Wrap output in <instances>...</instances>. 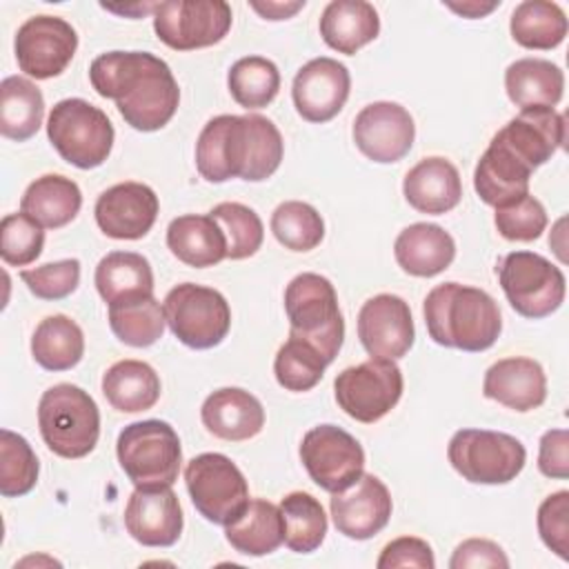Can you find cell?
<instances>
[{
	"instance_id": "cell-38",
	"label": "cell",
	"mask_w": 569,
	"mask_h": 569,
	"mask_svg": "<svg viewBox=\"0 0 569 569\" xmlns=\"http://www.w3.org/2000/svg\"><path fill=\"white\" fill-rule=\"evenodd\" d=\"M284 545L296 553L316 551L327 536V516L318 498L307 491H291L280 500Z\"/></svg>"
},
{
	"instance_id": "cell-6",
	"label": "cell",
	"mask_w": 569,
	"mask_h": 569,
	"mask_svg": "<svg viewBox=\"0 0 569 569\" xmlns=\"http://www.w3.org/2000/svg\"><path fill=\"white\" fill-rule=\"evenodd\" d=\"M47 136L60 158L78 169L100 167L113 147V124L107 113L82 98H64L53 104Z\"/></svg>"
},
{
	"instance_id": "cell-8",
	"label": "cell",
	"mask_w": 569,
	"mask_h": 569,
	"mask_svg": "<svg viewBox=\"0 0 569 569\" xmlns=\"http://www.w3.org/2000/svg\"><path fill=\"white\" fill-rule=\"evenodd\" d=\"M496 273L509 305L522 318H547L565 300V273L540 253L511 251L498 262Z\"/></svg>"
},
{
	"instance_id": "cell-34",
	"label": "cell",
	"mask_w": 569,
	"mask_h": 569,
	"mask_svg": "<svg viewBox=\"0 0 569 569\" xmlns=\"http://www.w3.org/2000/svg\"><path fill=\"white\" fill-rule=\"evenodd\" d=\"M102 393L107 402L122 413L147 411L160 398V378L156 369L142 360H120L104 371Z\"/></svg>"
},
{
	"instance_id": "cell-39",
	"label": "cell",
	"mask_w": 569,
	"mask_h": 569,
	"mask_svg": "<svg viewBox=\"0 0 569 569\" xmlns=\"http://www.w3.org/2000/svg\"><path fill=\"white\" fill-rule=\"evenodd\" d=\"M164 311L153 296L109 305V327L129 347H151L164 333Z\"/></svg>"
},
{
	"instance_id": "cell-52",
	"label": "cell",
	"mask_w": 569,
	"mask_h": 569,
	"mask_svg": "<svg viewBox=\"0 0 569 569\" xmlns=\"http://www.w3.org/2000/svg\"><path fill=\"white\" fill-rule=\"evenodd\" d=\"M251 7L267 20H287L305 7V0H298V2H251Z\"/></svg>"
},
{
	"instance_id": "cell-7",
	"label": "cell",
	"mask_w": 569,
	"mask_h": 569,
	"mask_svg": "<svg viewBox=\"0 0 569 569\" xmlns=\"http://www.w3.org/2000/svg\"><path fill=\"white\" fill-rule=\"evenodd\" d=\"M116 453L136 487H171L178 480L182 449L169 422L140 420L127 425L118 436Z\"/></svg>"
},
{
	"instance_id": "cell-32",
	"label": "cell",
	"mask_w": 569,
	"mask_h": 569,
	"mask_svg": "<svg viewBox=\"0 0 569 569\" xmlns=\"http://www.w3.org/2000/svg\"><path fill=\"white\" fill-rule=\"evenodd\" d=\"M96 289L107 305L153 296V271L144 256L111 251L96 267Z\"/></svg>"
},
{
	"instance_id": "cell-18",
	"label": "cell",
	"mask_w": 569,
	"mask_h": 569,
	"mask_svg": "<svg viewBox=\"0 0 569 569\" xmlns=\"http://www.w3.org/2000/svg\"><path fill=\"white\" fill-rule=\"evenodd\" d=\"M331 518L336 529L351 540H369L380 533L391 518V496L380 478L360 473L349 487L331 493Z\"/></svg>"
},
{
	"instance_id": "cell-41",
	"label": "cell",
	"mask_w": 569,
	"mask_h": 569,
	"mask_svg": "<svg viewBox=\"0 0 569 569\" xmlns=\"http://www.w3.org/2000/svg\"><path fill=\"white\" fill-rule=\"evenodd\" d=\"M271 231L284 249L311 251L325 238V222L311 204L287 200L271 213Z\"/></svg>"
},
{
	"instance_id": "cell-46",
	"label": "cell",
	"mask_w": 569,
	"mask_h": 569,
	"mask_svg": "<svg viewBox=\"0 0 569 569\" xmlns=\"http://www.w3.org/2000/svg\"><path fill=\"white\" fill-rule=\"evenodd\" d=\"M493 222L502 238L518 240V242H531L545 231L547 211L540 200H536L533 196L527 193L511 204L498 207Z\"/></svg>"
},
{
	"instance_id": "cell-15",
	"label": "cell",
	"mask_w": 569,
	"mask_h": 569,
	"mask_svg": "<svg viewBox=\"0 0 569 569\" xmlns=\"http://www.w3.org/2000/svg\"><path fill=\"white\" fill-rule=\"evenodd\" d=\"M13 49L22 73L49 80L60 76L73 60L78 33L58 16H33L20 24Z\"/></svg>"
},
{
	"instance_id": "cell-28",
	"label": "cell",
	"mask_w": 569,
	"mask_h": 569,
	"mask_svg": "<svg viewBox=\"0 0 569 569\" xmlns=\"http://www.w3.org/2000/svg\"><path fill=\"white\" fill-rule=\"evenodd\" d=\"M380 18L365 0H333L320 16V36L338 53L353 56L360 47L376 40Z\"/></svg>"
},
{
	"instance_id": "cell-33",
	"label": "cell",
	"mask_w": 569,
	"mask_h": 569,
	"mask_svg": "<svg viewBox=\"0 0 569 569\" xmlns=\"http://www.w3.org/2000/svg\"><path fill=\"white\" fill-rule=\"evenodd\" d=\"M227 542L244 556L273 553L284 542L280 507L264 498H251L238 520L224 527Z\"/></svg>"
},
{
	"instance_id": "cell-48",
	"label": "cell",
	"mask_w": 569,
	"mask_h": 569,
	"mask_svg": "<svg viewBox=\"0 0 569 569\" xmlns=\"http://www.w3.org/2000/svg\"><path fill=\"white\" fill-rule=\"evenodd\" d=\"M538 533L562 560H569V491H556L538 507Z\"/></svg>"
},
{
	"instance_id": "cell-42",
	"label": "cell",
	"mask_w": 569,
	"mask_h": 569,
	"mask_svg": "<svg viewBox=\"0 0 569 569\" xmlns=\"http://www.w3.org/2000/svg\"><path fill=\"white\" fill-rule=\"evenodd\" d=\"M38 458L24 436L2 429L0 431V493L18 498L29 493L38 482Z\"/></svg>"
},
{
	"instance_id": "cell-51",
	"label": "cell",
	"mask_w": 569,
	"mask_h": 569,
	"mask_svg": "<svg viewBox=\"0 0 569 569\" xmlns=\"http://www.w3.org/2000/svg\"><path fill=\"white\" fill-rule=\"evenodd\" d=\"M538 469L547 478L565 480L569 476V433H567V429H549L540 438Z\"/></svg>"
},
{
	"instance_id": "cell-53",
	"label": "cell",
	"mask_w": 569,
	"mask_h": 569,
	"mask_svg": "<svg viewBox=\"0 0 569 569\" xmlns=\"http://www.w3.org/2000/svg\"><path fill=\"white\" fill-rule=\"evenodd\" d=\"M500 2H489V4H480V2H462V4H456V2H447V7L465 18H482L487 16L489 11H493Z\"/></svg>"
},
{
	"instance_id": "cell-19",
	"label": "cell",
	"mask_w": 569,
	"mask_h": 569,
	"mask_svg": "<svg viewBox=\"0 0 569 569\" xmlns=\"http://www.w3.org/2000/svg\"><path fill=\"white\" fill-rule=\"evenodd\" d=\"M160 211L158 196L142 182H120L102 191L96 200V222L100 231L116 240L144 238Z\"/></svg>"
},
{
	"instance_id": "cell-17",
	"label": "cell",
	"mask_w": 569,
	"mask_h": 569,
	"mask_svg": "<svg viewBox=\"0 0 569 569\" xmlns=\"http://www.w3.org/2000/svg\"><path fill=\"white\" fill-rule=\"evenodd\" d=\"M358 338L371 358H402L416 338L409 305L393 293L369 298L358 313Z\"/></svg>"
},
{
	"instance_id": "cell-35",
	"label": "cell",
	"mask_w": 569,
	"mask_h": 569,
	"mask_svg": "<svg viewBox=\"0 0 569 569\" xmlns=\"http://www.w3.org/2000/svg\"><path fill=\"white\" fill-rule=\"evenodd\" d=\"M44 116L42 91L22 76H9L0 82V133L24 142L38 133Z\"/></svg>"
},
{
	"instance_id": "cell-36",
	"label": "cell",
	"mask_w": 569,
	"mask_h": 569,
	"mask_svg": "<svg viewBox=\"0 0 569 569\" xmlns=\"http://www.w3.org/2000/svg\"><path fill=\"white\" fill-rule=\"evenodd\" d=\"M84 353V336L76 320L56 313L47 316L33 331L31 356L47 371L73 369Z\"/></svg>"
},
{
	"instance_id": "cell-37",
	"label": "cell",
	"mask_w": 569,
	"mask_h": 569,
	"mask_svg": "<svg viewBox=\"0 0 569 569\" xmlns=\"http://www.w3.org/2000/svg\"><path fill=\"white\" fill-rule=\"evenodd\" d=\"M511 38L525 49L549 51L567 36V16L556 2L525 0L511 13Z\"/></svg>"
},
{
	"instance_id": "cell-29",
	"label": "cell",
	"mask_w": 569,
	"mask_h": 569,
	"mask_svg": "<svg viewBox=\"0 0 569 569\" xmlns=\"http://www.w3.org/2000/svg\"><path fill=\"white\" fill-rule=\"evenodd\" d=\"M167 247L184 264L204 269L227 258V240L220 224L207 213L178 216L167 227Z\"/></svg>"
},
{
	"instance_id": "cell-3",
	"label": "cell",
	"mask_w": 569,
	"mask_h": 569,
	"mask_svg": "<svg viewBox=\"0 0 569 569\" xmlns=\"http://www.w3.org/2000/svg\"><path fill=\"white\" fill-rule=\"evenodd\" d=\"M422 311L427 331L440 347L478 353L493 347L502 331L496 300L478 287L442 282L427 293Z\"/></svg>"
},
{
	"instance_id": "cell-30",
	"label": "cell",
	"mask_w": 569,
	"mask_h": 569,
	"mask_svg": "<svg viewBox=\"0 0 569 569\" xmlns=\"http://www.w3.org/2000/svg\"><path fill=\"white\" fill-rule=\"evenodd\" d=\"M82 207L80 187L64 176L47 173L36 178L20 200V211L36 220L42 229H60L69 224Z\"/></svg>"
},
{
	"instance_id": "cell-2",
	"label": "cell",
	"mask_w": 569,
	"mask_h": 569,
	"mask_svg": "<svg viewBox=\"0 0 569 569\" xmlns=\"http://www.w3.org/2000/svg\"><path fill=\"white\" fill-rule=\"evenodd\" d=\"M284 142L278 127L258 113L216 116L196 142V167L207 182L242 178L267 180L282 162Z\"/></svg>"
},
{
	"instance_id": "cell-12",
	"label": "cell",
	"mask_w": 569,
	"mask_h": 569,
	"mask_svg": "<svg viewBox=\"0 0 569 569\" xmlns=\"http://www.w3.org/2000/svg\"><path fill=\"white\" fill-rule=\"evenodd\" d=\"M402 371L393 360L369 358L336 376L338 407L353 420L373 425L385 418L402 396Z\"/></svg>"
},
{
	"instance_id": "cell-20",
	"label": "cell",
	"mask_w": 569,
	"mask_h": 569,
	"mask_svg": "<svg viewBox=\"0 0 569 569\" xmlns=\"http://www.w3.org/2000/svg\"><path fill=\"white\" fill-rule=\"evenodd\" d=\"M351 76L333 58H313L293 78L291 96L296 111L307 122H329L340 113L349 98Z\"/></svg>"
},
{
	"instance_id": "cell-11",
	"label": "cell",
	"mask_w": 569,
	"mask_h": 569,
	"mask_svg": "<svg viewBox=\"0 0 569 569\" xmlns=\"http://www.w3.org/2000/svg\"><path fill=\"white\" fill-rule=\"evenodd\" d=\"M193 507L213 525H231L249 505V487L238 465L222 453H200L184 467Z\"/></svg>"
},
{
	"instance_id": "cell-40",
	"label": "cell",
	"mask_w": 569,
	"mask_h": 569,
	"mask_svg": "<svg viewBox=\"0 0 569 569\" xmlns=\"http://www.w3.org/2000/svg\"><path fill=\"white\" fill-rule=\"evenodd\" d=\"M227 84L231 98L244 109L267 107L280 91L278 67L262 56H247L231 64Z\"/></svg>"
},
{
	"instance_id": "cell-21",
	"label": "cell",
	"mask_w": 569,
	"mask_h": 569,
	"mask_svg": "<svg viewBox=\"0 0 569 569\" xmlns=\"http://www.w3.org/2000/svg\"><path fill=\"white\" fill-rule=\"evenodd\" d=\"M182 509L171 487H136L124 507L129 536L144 547H171L182 533Z\"/></svg>"
},
{
	"instance_id": "cell-1",
	"label": "cell",
	"mask_w": 569,
	"mask_h": 569,
	"mask_svg": "<svg viewBox=\"0 0 569 569\" xmlns=\"http://www.w3.org/2000/svg\"><path fill=\"white\" fill-rule=\"evenodd\" d=\"M91 87L111 98L129 127L158 131L176 113L178 82L164 60L149 51H109L89 67Z\"/></svg>"
},
{
	"instance_id": "cell-10",
	"label": "cell",
	"mask_w": 569,
	"mask_h": 569,
	"mask_svg": "<svg viewBox=\"0 0 569 569\" xmlns=\"http://www.w3.org/2000/svg\"><path fill=\"white\" fill-rule=\"evenodd\" d=\"M162 311L171 333L191 349L218 347L231 327L227 298L211 287L193 282L173 287L164 296Z\"/></svg>"
},
{
	"instance_id": "cell-45",
	"label": "cell",
	"mask_w": 569,
	"mask_h": 569,
	"mask_svg": "<svg viewBox=\"0 0 569 569\" xmlns=\"http://www.w3.org/2000/svg\"><path fill=\"white\" fill-rule=\"evenodd\" d=\"M44 247L42 227L27 213H7L0 224V256L11 267L31 264Z\"/></svg>"
},
{
	"instance_id": "cell-26",
	"label": "cell",
	"mask_w": 569,
	"mask_h": 569,
	"mask_svg": "<svg viewBox=\"0 0 569 569\" xmlns=\"http://www.w3.org/2000/svg\"><path fill=\"white\" fill-rule=\"evenodd\" d=\"M402 193L407 202L420 213H447L458 207L462 198L460 173L447 158H425L405 176Z\"/></svg>"
},
{
	"instance_id": "cell-25",
	"label": "cell",
	"mask_w": 569,
	"mask_h": 569,
	"mask_svg": "<svg viewBox=\"0 0 569 569\" xmlns=\"http://www.w3.org/2000/svg\"><path fill=\"white\" fill-rule=\"evenodd\" d=\"M531 173V167H527L507 147L491 140L476 164L473 189L485 204L498 209L529 193Z\"/></svg>"
},
{
	"instance_id": "cell-9",
	"label": "cell",
	"mask_w": 569,
	"mask_h": 569,
	"mask_svg": "<svg viewBox=\"0 0 569 569\" xmlns=\"http://www.w3.org/2000/svg\"><path fill=\"white\" fill-rule=\"evenodd\" d=\"M451 467L473 485H507L525 467L522 442L502 431L460 429L447 447Z\"/></svg>"
},
{
	"instance_id": "cell-31",
	"label": "cell",
	"mask_w": 569,
	"mask_h": 569,
	"mask_svg": "<svg viewBox=\"0 0 569 569\" xmlns=\"http://www.w3.org/2000/svg\"><path fill=\"white\" fill-rule=\"evenodd\" d=\"M505 89L520 109L556 107L562 100L565 76L558 64L542 58H522L507 67Z\"/></svg>"
},
{
	"instance_id": "cell-27",
	"label": "cell",
	"mask_w": 569,
	"mask_h": 569,
	"mask_svg": "<svg viewBox=\"0 0 569 569\" xmlns=\"http://www.w3.org/2000/svg\"><path fill=\"white\" fill-rule=\"evenodd\" d=\"M393 256L405 273L416 278H433L453 262L456 242L440 224L416 222L398 233Z\"/></svg>"
},
{
	"instance_id": "cell-44",
	"label": "cell",
	"mask_w": 569,
	"mask_h": 569,
	"mask_svg": "<svg viewBox=\"0 0 569 569\" xmlns=\"http://www.w3.org/2000/svg\"><path fill=\"white\" fill-rule=\"evenodd\" d=\"M325 358L307 342L291 338L278 349L273 360V373L280 387L287 391H309L325 376Z\"/></svg>"
},
{
	"instance_id": "cell-16",
	"label": "cell",
	"mask_w": 569,
	"mask_h": 569,
	"mask_svg": "<svg viewBox=\"0 0 569 569\" xmlns=\"http://www.w3.org/2000/svg\"><path fill=\"white\" fill-rule=\"evenodd\" d=\"M416 138L411 113L398 102H371L353 120V142L362 156L389 164L402 160Z\"/></svg>"
},
{
	"instance_id": "cell-23",
	"label": "cell",
	"mask_w": 569,
	"mask_h": 569,
	"mask_svg": "<svg viewBox=\"0 0 569 569\" xmlns=\"http://www.w3.org/2000/svg\"><path fill=\"white\" fill-rule=\"evenodd\" d=\"M482 393L513 411L538 409L547 398V376L542 367L525 356L493 362L482 382Z\"/></svg>"
},
{
	"instance_id": "cell-50",
	"label": "cell",
	"mask_w": 569,
	"mask_h": 569,
	"mask_svg": "<svg viewBox=\"0 0 569 569\" xmlns=\"http://www.w3.org/2000/svg\"><path fill=\"white\" fill-rule=\"evenodd\" d=\"M451 569H469V567H509V558L500 549V545L485 538H469L460 542L449 560Z\"/></svg>"
},
{
	"instance_id": "cell-22",
	"label": "cell",
	"mask_w": 569,
	"mask_h": 569,
	"mask_svg": "<svg viewBox=\"0 0 569 569\" xmlns=\"http://www.w3.org/2000/svg\"><path fill=\"white\" fill-rule=\"evenodd\" d=\"M567 124L565 118L551 107L520 109L491 140L507 147L527 167L538 169L545 164L565 142Z\"/></svg>"
},
{
	"instance_id": "cell-49",
	"label": "cell",
	"mask_w": 569,
	"mask_h": 569,
	"mask_svg": "<svg viewBox=\"0 0 569 569\" xmlns=\"http://www.w3.org/2000/svg\"><path fill=\"white\" fill-rule=\"evenodd\" d=\"M378 569H396V567H418V569H433L436 558L422 538L413 536H402L385 545L380 558H378Z\"/></svg>"
},
{
	"instance_id": "cell-14",
	"label": "cell",
	"mask_w": 569,
	"mask_h": 569,
	"mask_svg": "<svg viewBox=\"0 0 569 569\" xmlns=\"http://www.w3.org/2000/svg\"><path fill=\"white\" fill-rule=\"evenodd\" d=\"M300 460L309 478L329 493L349 487L365 469V451L360 442L336 425H318L309 429L300 445Z\"/></svg>"
},
{
	"instance_id": "cell-24",
	"label": "cell",
	"mask_w": 569,
	"mask_h": 569,
	"mask_svg": "<svg viewBox=\"0 0 569 569\" xmlns=\"http://www.w3.org/2000/svg\"><path fill=\"white\" fill-rule=\"evenodd\" d=\"M200 418L209 433L229 442L249 440L264 427L260 400L240 387H222L209 393L202 402Z\"/></svg>"
},
{
	"instance_id": "cell-43",
	"label": "cell",
	"mask_w": 569,
	"mask_h": 569,
	"mask_svg": "<svg viewBox=\"0 0 569 569\" xmlns=\"http://www.w3.org/2000/svg\"><path fill=\"white\" fill-rule=\"evenodd\" d=\"M209 216L224 233L227 258L244 260L262 247L264 227L251 207L240 202H220L209 211Z\"/></svg>"
},
{
	"instance_id": "cell-4",
	"label": "cell",
	"mask_w": 569,
	"mask_h": 569,
	"mask_svg": "<svg viewBox=\"0 0 569 569\" xmlns=\"http://www.w3.org/2000/svg\"><path fill=\"white\" fill-rule=\"evenodd\" d=\"M289 336L311 345L331 365L345 340V320L333 284L320 273H300L284 289Z\"/></svg>"
},
{
	"instance_id": "cell-5",
	"label": "cell",
	"mask_w": 569,
	"mask_h": 569,
	"mask_svg": "<svg viewBox=\"0 0 569 569\" xmlns=\"http://www.w3.org/2000/svg\"><path fill=\"white\" fill-rule=\"evenodd\" d=\"M38 427L44 445L60 458H84L100 438V411L80 387L60 382L49 387L38 402Z\"/></svg>"
},
{
	"instance_id": "cell-13",
	"label": "cell",
	"mask_w": 569,
	"mask_h": 569,
	"mask_svg": "<svg viewBox=\"0 0 569 569\" xmlns=\"http://www.w3.org/2000/svg\"><path fill=\"white\" fill-rule=\"evenodd\" d=\"M231 29L224 0H169L153 9V31L176 51H193L220 42Z\"/></svg>"
},
{
	"instance_id": "cell-47",
	"label": "cell",
	"mask_w": 569,
	"mask_h": 569,
	"mask_svg": "<svg viewBox=\"0 0 569 569\" xmlns=\"http://www.w3.org/2000/svg\"><path fill=\"white\" fill-rule=\"evenodd\" d=\"M20 278L36 298L62 300L71 296L80 284V260L67 258L58 262H47L36 269H22Z\"/></svg>"
}]
</instances>
